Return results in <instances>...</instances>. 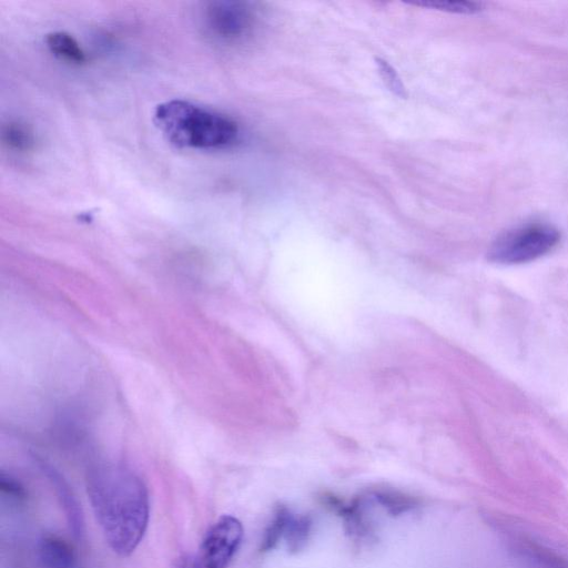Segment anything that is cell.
<instances>
[{"label":"cell","mask_w":568,"mask_h":568,"mask_svg":"<svg viewBox=\"0 0 568 568\" xmlns=\"http://www.w3.org/2000/svg\"><path fill=\"white\" fill-rule=\"evenodd\" d=\"M87 489L94 516L111 550L130 556L143 539L150 518V497L143 480L122 466L90 471Z\"/></svg>","instance_id":"1"},{"label":"cell","mask_w":568,"mask_h":568,"mask_svg":"<svg viewBox=\"0 0 568 568\" xmlns=\"http://www.w3.org/2000/svg\"><path fill=\"white\" fill-rule=\"evenodd\" d=\"M153 121L170 143L182 149L219 150L231 146L239 138L233 119L181 99L158 104Z\"/></svg>","instance_id":"2"},{"label":"cell","mask_w":568,"mask_h":568,"mask_svg":"<svg viewBox=\"0 0 568 568\" xmlns=\"http://www.w3.org/2000/svg\"><path fill=\"white\" fill-rule=\"evenodd\" d=\"M560 241L557 229L547 224H528L499 236L489 247L490 262L515 265L531 262L549 253Z\"/></svg>","instance_id":"3"},{"label":"cell","mask_w":568,"mask_h":568,"mask_svg":"<svg viewBox=\"0 0 568 568\" xmlns=\"http://www.w3.org/2000/svg\"><path fill=\"white\" fill-rule=\"evenodd\" d=\"M242 523L232 515L221 516L206 530L197 550L179 562L180 568H226L243 539Z\"/></svg>","instance_id":"4"},{"label":"cell","mask_w":568,"mask_h":568,"mask_svg":"<svg viewBox=\"0 0 568 568\" xmlns=\"http://www.w3.org/2000/svg\"><path fill=\"white\" fill-rule=\"evenodd\" d=\"M205 32L213 40L234 44L245 41L253 32L256 17L251 6L240 1H213L203 14Z\"/></svg>","instance_id":"5"},{"label":"cell","mask_w":568,"mask_h":568,"mask_svg":"<svg viewBox=\"0 0 568 568\" xmlns=\"http://www.w3.org/2000/svg\"><path fill=\"white\" fill-rule=\"evenodd\" d=\"M54 487L58 500L63 508L68 525L75 538H81L84 530L83 514L75 495L68 483L53 469L43 468Z\"/></svg>","instance_id":"6"},{"label":"cell","mask_w":568,"mask_h":568,"mask_svg":"<svg viewBox=\"0 0 568 568\" xmlns=\"http://www.w3.org/2000/svg\"><path fill=\"white\" fill-rule=\"evenodd\" d=\"M38 556L44 568H80L73 548L55 535H47L40 539Z\"/></svg>","instance_id":"7"},{"label":"cell","mask_w":568,"mask_h":568,"mask_svg":"<svg viewBox=\"0 0 568 568\" xmlns=\"http://www.w3.org/2000/svg\"><path fill=\"white\" fill-rule=\"evenodd\" d=\"M2 145L10 152L26 155L37 149L38 140L34 130L20 120H9L1 126Z\"/></svg>","instance_id":"8"},{"label":"cell","mask_w":568,"mask_h":568,"mask_svg":"<svg viewBox=\"0 0 568 568\" xmlns=\"http://www.w3.org/2000/svg\"><path fill=\"white\" fill-rule=\"evenodd\" d=\"M45 44L50 52L61 61L72 65H83L88 55L77 39L64 31H53L47 34Z\"/></svg>","instance_id":"9"},{"label":"cell","mask_w":568,"mask_h":568,"mask_svg":"<svg viewBox=\"0 0 568 568\" xmlns=\"http://www.w3.org/2000/svg\"><path fill=\"white\" fill-rule=\"evenodd\" d=\"M311 527L312 519L310 516L291 515L284 532V538L286 539L290 550L297 551L304 547L308 538Z\"/></svg>","instance_id":"10"},{"label":"cell","mask_w":568,"mask_h":568,"mask_svg":"<svg viewBox=\"0 0 568 568\" xmlns=\"http://www.w3.org/2000/svg\"><path fill=\"white\" fill-rule=\"evenodd\" d=\"M290 510L285 506H278L274 513V517L271 520L268 527L266 528L262 544L261 550L267 551L275 547L278 539L284 536L287 521L291 517Z\"/></svg>","instance_id":"11"},{"label":"cell","mask_w":568,"mask_h":568,"mask_svg":"<svg viewBox=\"0 0 568 568\" xmlns=\"http://www.w3.org/2000/svg\"><path fill=\"white\" fill-rule=\"evenodd\" d=\"M376 64L381 78L383 79L386 87L397 97L405 98L406 90L405 87L397 74L396 70L385 60L381 58H376Z\"/></svg>","instance_id":"12"},{"label":"cell","mask_w":568,"mask_h":568,"mask_svg":"<svg viewBox=\"0 0 568 568\" xmlns=\"http://www.w3.org/2000/svg\"><path fill=\"white\" fill-rule=\"evenodd\" d=\"M413 4L454 13H475L480 10V4L469 1H426Z\"/></svg>","instance_id":"13"},{"label":"cell","mask_w":568,"mask_h":568,"mask_svg":"<svg viewBox=\"0 0 568 568\" xmlns=\"http://www.w3.org/2000/svg\"><path fill=\"white\" fill-rule=\"evenodd\" d=\"M0 489L3 495L10 497L16 501H22L27 497V491L23 485L16 478L11 477L10 475L1 474Z\"/></svg>","instance_id":"14"},{"label":"cell","mask_w":568,"mask_h":568,"mask_svg":"<svg viewBox=\"0 0 568 568\" xmlns=\"http://www.w3.org/2000/svg\"><path fill=\"white\" fill-rule=\"evenodd\" d=\"M376 498L379 500L381 504L385 505V507H387L395 514L410 508L414 504L407 497L397 494H388L386 491L377 494Z\"/></svg>","instance_id":"15"}]
</instances>
